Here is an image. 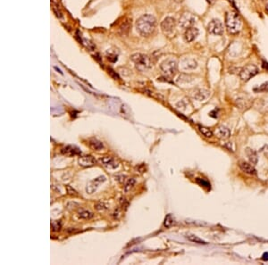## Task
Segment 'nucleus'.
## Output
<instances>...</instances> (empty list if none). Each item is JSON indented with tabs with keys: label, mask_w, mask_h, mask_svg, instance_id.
<instances>
[{
	"label": "nucleus",
	"mask_w": 268,
	"mask_h": 265,
	"mask_svg": "<svg viewBox=\"0 0 268 265\" xmlns=\"http://www.w3.org/2000/svg\"><path fill=\"white\" fill-rule=\"evenodd\" d=\"M206 1H207V2H208V3H210V4H211V3H212L213 1H214V0H206Z\"/></svg>",
	"instance_id": "obj_36"
},
{
	"label": "nucleus",
	"mask_w": 268,
	"mask_h": 265,
	"mask_svg": "<svg viewBox=\"0 0 268 265\" xmlns=\"http://www.w3.org/2000/svg\"><path fill=\"white\" fill-rule=\"evenodd\" d=\"M175 27V20L173 17H166L161 22V30L164 33H170Z\"/></svg>",
	"instance_id": "obj_9"
},
{
	"label": "nucleus",
	"mask_w": 268,
	"mask_h": 265,
	"mask_svg": "<svg viewBox=\"0 0 268 265\" xmlns=\"http://www.w3.org/2000/svg\"><path fill=\"white\" fill-rule=\"evenodd\" d=\"M196 180H197V182H198L200 186H203V187H205L206 188H210V183H209L208 181H206V180L203 179H200V178H198Z\"/></svg>",
	"instance_id": "obj_28"
},
{
	"label": "nucleus",
	"mask_w": 268,
	"mask_h": 265,
	"mask_svg": "<svg viewBox=\"0 0 268 265\" xmlns=\"http://www.w3.org/2000/svg\"><path fill=\"white\" fill-rule=\"evenodd\" d=\"M51 227H52L54 231H58L61 228V224H60V222H58V221H56V222H54L51 224Z\"/></svg>",
	"instance_id": "obj_30"
},
{
	"label": "nucleus",
	"mask_w": 268,
	"mask_h": 265,
	"mask_svg": "<svg viewBox=\"0 0 268 265\" xmlns=\"http://www.w3.org/2000/svg\"><path fill=\"white\" fill-rule=\"evenodd\" d=\"M135 183H136V180H135V179H130L128 181H127V183L125 184L124 186V192L125 193H127V192H129L130 190H131V188H133V186L135 185Z\"/></svg>",
	"instance_id": "obj_25"
},
{
	"label": "nucleus",
	"mask_w": 268,
	"mask_h": 265,
	"mask_svg": "<svg viewBox=\"0 0 268 265\" xmlns=\"http://www.w3.org/2000/svg\"><path fill=\"white\" fill-rule=\"evenodd\" d=\"M193 80V77L189 75V74H181L177 79V82L180 84H184V83H190Z\"/></svg>",
	"instance_id": "obj_20"
},
{
	"label": "nucleus",
	"mask_w": 268,
	"mask_h": 265,
	"mask_svg": "<svg viewBox=\"0 0 268 265\" xmlns=\"http://www.w3.org/2000/svg\"><path fill=\"white\" fill-rule=\"evenodd\" d=\"M246 154L249 158L250 162L252 164H256L257 162V154H256V151L251 149V148H246Z\"/></svg>",
	"instance_id": "obj_19"
},
{
	"label": "nucleus",
	"mask_w": 268,
	"mask_h": 265,
	"mask_svg": "<svg viewBox=\"0 0 268 265\" xmlns=\"http://www.w3.org/2000/svg\"><path fill=\"white\" fill-rule=\"evenodd\" d=\"M177 61L174 58H168L166 60H164L161 63L160 68L164 73L166 76L172 77L174 76L176 72H177Z\"/></svg>",
	"instance_id": "obj_4"
},
{
	"label": "nucleus",
	"mask_w": 268,
	"mask_h": 265,
	"mask_svg": "<svg viewBox=\"0 0 268 265\" xmlns=\"http://www.w3.org/2000/svg\"><path fill=\"white\" fill-rule=\"evenodd\" d=\"M192 98L198 101H205L210 96V92L205 88H195L191 92Z\"/></svg>",
	"instance_id": "obj_10"
},
{
	"label": "nucleus",
	"mask_w": 268,
	"mask_h": 265,
	"mask_svg": "<svg viewBox=\"0 0 268 265\" xmlns=\"http://www.w3.org/2000/svg\"><path fill=\"white\" fill-rule=\"evenodd\" d=\"M156 28V19L151 14H144L136 21V30L142 37L150 36Z\"/></svg>",
	"instance_id": "obj_1"
},
{
	"label": "nucleus",
	"mask_w": 268,
	"mask_h": 265,
	"mask_svg": "<svg viewBox=\"0 0 268 265\" xmlns=\"http://www.w3.org/2000/svg\"><path fill=\"white\" fill-rule=\"evenodd\" d=\"M66 188H67V190H68V194H70V195H77V192L75 191L73 188H72V187H70V186H66Z\"/></svg>",
	"instance_id": "obj_32"
},
{
	"label": "nucleus",
	"mask_w": 268,
	"mask_h": 265,
	"mask_svg": "<svg viewBox=\"0 0 268 265\" xmlns=\"http://www.w3.org/2000/svg\"><path fill=\"white\" fill-rule=\"evenodd\" d=\"M79 217L81 219H85V220H89L93 217L92 212H90L89 211L87 210H81V212H79Z\"/></svg>",
	"instance_id": "obj_23"
},
{
	"label": "nucleus",
	"mask_w": 268,
	"mask_h": 265,
	"mask_svg": "<svg viewBox=\"0 0 268 265\" xmlns=\"http://www.w3.org/2000/svg\"><path fill=\"white\" fill-rule=\"evenodd\" d=\"M173 224H174V219H173V217H172L171 214H168V215L165 217L164 225V227H166V228H170Z\"/></svg>",
	"instance_id": "obj_26"
},
{
	"label": "nucleus",
	"mask_w": 268,
	"mask_h": 265,
	"mask_svg": "<svg viewBox=\"0 0 268 265\" xmlns=\"http://www.w3.org/2000/svg\"><path fill=\"white\" fill-rule=\"evenodd\" d=\"M100 162H102L104 166L108 167V168H115L117 166V164L114 162V158L111 156H104L100 159Z\"/></svg>",
	"instance_id": "obj_18"
},
{
	"label": "nucleus",
	"mask_w": 268,
	"mask_h": 265,
	"mask_svg": "<svg viewBox=\"0 0 268 265\" xmlns=\"http://www.w3.org/2000/svg\"><path fill=\"white\" fill-rule=\"evenodd\" d=\"M225 24L231 34H236L241 30L242 22L237 12H228L225 16Z\"/></svg>",
	"instance_id": "obj_2"
},
{
	"label": "nucleus",
	"mask_w": 268,
	"mask_h": 265,
	"mask_svg": "<svg viewBox=\"0 0 268 265\" xmlns=\"http://www.w3.org/2000/svg\"><path fill=\"white\" fill-rule=\"evenodd\" d=\"M79 164L81 167H91L96 164V160L91 155L81 156L79 158Z\"/></svg>",
	"instance_id": "obj_14"
},
{
	"label": "nucleus",
	"mask_w": 268,
	"mask_h": 265,
	"mask_svg": "<svg viewBox=\"0 0 268 265\" xmlns=\"http://www.w3.org/2000/svg\"><path fill=\"white\" fill-rule=\"evenodd\" d=\"M254 90H255L256 92H266V91H268V81L263 83L262 85L259 86L258 88H254Z\"/></svg>",
	"instance_id": "obj_27"
},
{
	"label": "nucleus",
	"mask_w": 268,
	"mask_h": 265,
	"mask_svg": "<svg viewBox=\"0 0 268 265\" xmlns=\"http://www.w3.org/2000/svg\"><path fill=\"white\" fill-rule=\"evenodd\" d=\"M198 128H199L200 132L205 136V137H206V138H211V137H213V132L210 129H208V128H206V127H204V126H201V125H199Z\"/></svg>",
	"instance_id": "obj_22"
},
{
	"label": "nucleus",
	"mask_w": 268,
	"mask_h": 265,
	"mask_svg": "<svg viewBox=\"0 0 268 265\" xmlns=\"http://www.w3.org/2000/svg\"><path fill=\"white\" fill-rule=\"evenodd\" d=\"M240 168L241 169L242 172L247 173V174H250V175H256V171L254 166L249 162H241L240 163Z\"/></svg>",
	"instance_id": "obj_15"
},
{
	"label": "nucleus",
	"mask_w": 268,
	"mask_h": 265,
	"mask_svg": "<svg viewBox=\"0 0 268 265\" xmlns=\"http://www.w3.org/2000/svg\"><path fill=\"white\" fill-rule=\"evenodd\" d=\"M263 260L265 261H267L268 260V253H265L263 254Z\"/></svg>",
	"instance_id": "obj_34"
},
{
	"label": "nucleus",
	"mask_w": 268,
	"mask_h": 265,
	"mask_svg": "<svg viewBox=\"0 0 268 265\" xmlns=\"http://www.w3.org/2000/svg\"><path fill=\"white\" fill-rule=\"evenodd\" d=\"M257 73H258V68L255 64H248L240 71V77L244 81H248Z\"/></svg>",
	"instance_id": "obj_5"
},
{
	"label": "nucleus",
	"mask_w": 268,
	"mask_h": 265,
	"mask_svg": "<svg viewBox=\"0 0 268 265\" xmlns=\"http://www.w3.org/2000/svg\"><path fill=\"white\" fill-rule=\"evenodd\" d=\"M207 31L210 34L215 36H222L224 34V26L218 19L212 20L207 25Z\"/></svg>",
	"instance_id": "obj_6"
},
{
	"label": "nucleus",
	"mask_w": 268,
	"mask_h": 265,
	"mask_svg": "<svg viewBox=\"0 0 268 265\" xmlns=\"http://www.w3.org/2000/svg\"><path fill=\"white\" fill-rule=\"evenodd\" d=\"M263 67L265 68V69H268V62H263Z\"/></svg>",
	"instance_id": "obj_35"
},
{
	"label": "nucleus",
	"mask_w": 268,
	"mask_h": 265,
	"mask_svg": "<svg viewBox=\"0 0 268 265\" xmlns=\"http://www.w3.org/2000/svg\"><path fill=\"white\" fill-rule=\"evenodd\" d=\"M62 153L63 154L68 155V156H73V155L81 154V150L74 146H67L66 148H63Z\"/></svg>",
	"instance_id": "obj_16"
},
{
	"label": "nucleus",
	"mask_w": 268,
	"mask_h": 265,
	"mask_svg": "<svg viewBox=\"0 0 268 265\" xmlns=\"http://www.w3.org/2000/svg\"><path fill=\"white\" fill-rule=\"evenodd\" d=\"M131 26V19L130 18H125L122 23L119 26V34L121 36H126L128 33H129V31H130V28Z\"/></svg>",
	"instance_id": "obj_13"
},
{
	"label": "nucleus",
	"mask_w": 268,
	"mask_h": 265,
	"mask_svg": "<svg viewBox=\"0 0 268 265\" xmlns=\"http://www.w3.org/2000/svg\"><path fill=\"white\" fill-rule=\"evenodd\" d=\"M215 134L219 138L221 139H226L228 138L230 136H231V131L229 129H227L226 127H224V126H221L219 127L218 129L215 131Z\"/></svg>",
	"instance_id": "obj_17"
},
{
	"label": "nucleus",
	"mask_w": 268,
	"mask_h": 265,
	"mask_svg": "<svg viewBox=\"0 0 268 265\" xmlns=\"http://www.w3.org/2000/svg\"><path fill=\"white\" fill-rule=\"evenodd\" d=\"M106 177L104 175H101L99 177L96 178V179L90 180L86 186V192L88 194H93L94 192L96 191L99 188V184H101L102 182L106 181Z\"/></svg>",
	"instance_id": "obj_8"
},
{
	"label": "nucleus",
	"mask_w": 268,
	"mask_h": 265,
	"mask_svg": "<svg viewBox=\"0 0 268 265\" xmlns=\"http://www.w3.org/2000/svg\"><path fill=\"white\" fill-rule=\"evenodd\" d=\"M187 238L190 241L194 242V243H197V244H203V245L206 244L205 241L202 240L201 238H200L199 237H197V236H195V235H188Z\"/></svg>",
	"instance_id": "obj_24"
},
{
	"label": "nucleus",
	"mask_w": 268,
	"mask_h": 265,
	"mask_svg": "<svg viewBox=\"0 0 268 265\" xmlns=\"http://www.w3.org/2000/svg\"><path fill=\"white\" fill-rule=\"evenodd\" d=\"M195 22H196V19L191 13L185 12L181 15V18L179 20V27L183 30H188L189 28L192 27Z\"/></svg>",
	"instance_id": "obj_7"
},
{
	"label": "nucleus",
	"mask_w": 268,
	"mask_h": 265,
	"mask_svg": "<svg viewBox=\"0 0 268 265\" xmlns=\"http://www.w3.org/2000/svg\"><path fill=\"white\" fill-rule=\"evenodd\" d=\"M181 66L184 71H192L198 67V62L193 58L185 57L181 60Z\"/></svg>",
	"instance_id": "obj_11"
},
{
	"label": "nucleus",
	"mask_w": 268,
	"mask_h": 265,
	"mask_svg": "<svg viewBox=\"0 0 268 265\" xmlns=\"http://www.w3.org/2000/svg\"><path fill=\"white\" fill-rule=\"evenodd\" d=\"M53 2H54V1H53ZM53 10H54V12H55V13H56V16H57L58 18H62V12L60 11L59 7H57V6H56V3H55V2H54V4H53Z\"/></svg>",
	"instance_id": "obj_29"
},
{
	"label": "nucleus",
	"mask_w": 268,
	"mask_h": 265,
	"mask_svg": "<svg viewBox=\"0 0 268 265\" xmlns=\"http://www.w3.org/2000/svg\"><path fill=\"white\" fill-rule=\"evenodd\" d=\"M89 146L91 148L97 150V151H99V150H102L104 148V146H103V143L102 142L99 141L98 139H90L89 140Z\"/></svg>",
	"instance_id": "obj_21"
},
{
	"label": "nucleus",
	"mask_w": 268,
	"mask_h": 265,
	"mask_svg": "<svg viewBox=\"0 0 268 265\" xmlns=\"http://www.w3.org/2000/svg\"><path fill=\"white\" fill-rule=\"evenodd\" d=\"M199 30L195 27H191V28H189L188 30H186L185 33H184V40L188 42V43H190L194 41L197 37L199 36Z\"/></svg>",
	"instance_id": "obj_12"
},
{
	"label": "nucleus",
	"mask_w": 268,
	"mask_h": 265,
	"mask_svg": "<svg viewBox=\"0 0 268 265\" xmlns=\"http://www.w3.org/2000/svg\"><path fill=\"white\" fill-rule=\"evenodd\" d=\"M131 58L132 62H134L136 68L140 72H145V71H147V70H149L152 67L151 60H150L149 57L146 55L137 53V54L132 55Z\"/></svg>",
	"instance_id": "obj_3"
},
{
	"label": "nucleus",
	"mask_w": 268,
	"mask_h": 265,
	"mask_svg": "<svg viewBox=\"0 0 268 265\" xmlns=\"http://www.w3.org/2000/svg\"><path fill=\"white\" fill-rule=\"evenodd\" d=\"M95 208L98 210V211H101V210L106 209V208H107V205L105 204L104 203H101V202H99V203H98L95 204Z\"/></svg>",
	"instance_id": "obj_31"
},
{
	"label": "nucleus",
	"mask_w": 268,
	"mask_h": 265,
	"mask_svg": "<svg viewBox=\"0 0 268 265\" xmlns=\"http://www.w3.org/2000/svg\"><path fill=\"white\" fill-rule=\"evenodd\" d=\"M209 115L211 116V117H214V118H216L217 117V111H216V109L215 110H214V111H212L210 113H209Z\"/></svg>",
	"instance_id": "obj_33"
}]
</instances>
